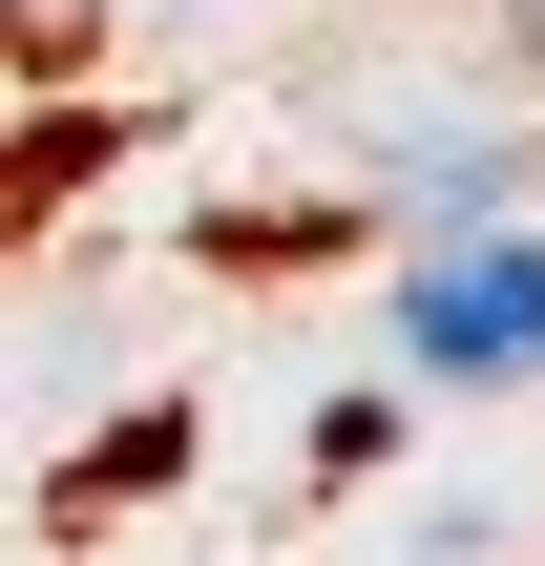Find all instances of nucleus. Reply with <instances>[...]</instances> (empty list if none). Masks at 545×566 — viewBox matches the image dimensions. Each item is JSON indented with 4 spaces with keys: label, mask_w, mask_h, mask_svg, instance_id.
I'll return each instance as SVG.
<instances>
[{
    "label": "nucleus",
    "mask_w": 545,
    "mask_h": 566,
    "mask_svg": "<svg viewBox=\"0 0 545 566\" xmlns=\"http://www.w3.org/2000/svg\"><path fill=\"white\" fill-rule=\"evenodd\" d=\"M378 336L420 378H545V231H462V252L378 273Z\"/></svg>",
    "instance_id": "nucleus-1"
},
{
    "label": "nucleus",
    "mask_w": 545,
    "mask_h": 566,
    "mask_svg": "<svg viewBox=\"0 0 545 566\" xmlns=\"http://www.w3.org/2000/svg\"><path fill=\"white\" fill-rule=\"evenodd\" d=\"M483 189H525V147H504V126H462V147H420V168H399L378 210H399V231H462Z\"/></svg>",
    "instance_id": "nucleus-2"
},
{
    "label": "nucleus",
    "mask_w": 545,
    "mask_h": 566,
    "mask_svg": "<svg viewBox=\"0 0 545 566\" xmlns=\"http://www.w3.org/2000/svg\"><path fill=\"white\" fill-rule=\"evenodd\" d=\"M525 42H545V0H525Z\"/></svg>",
    "instance_id": "nucleus-3"
}]
</instances>
